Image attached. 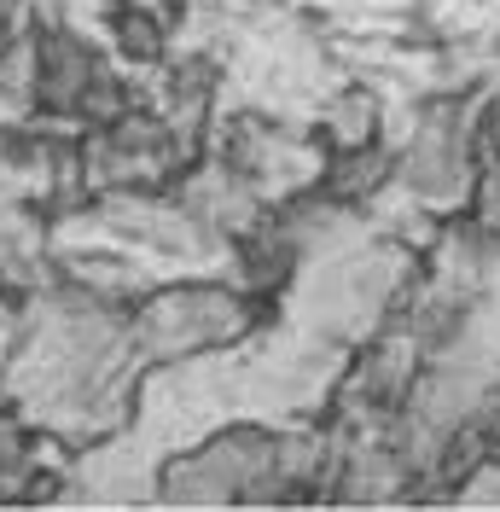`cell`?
I'll use <instances>...</instances> for the list:
<instances>
[{
	"label": "cell",
	"instance_id": "cell-1",
	"mask_svg": "<svg viewBox=\"0 0 500 512\" xmlns=\"http://www.w3.org/2000/svg\"><path fill=\"white\" fill-rule=\"evenodd\" d=\"M274 303L256 297L245 280H216V274H181L157 280L128 303V338L140 367H187V361H216L239 355L268 332Z\"/></svg>",
	"mask_w": 500,
	"mask_h": 512
},
{
	"label": "cell",
	"instance_id": "cell-2",
	"mask_svg": "<svg viewBox=\"0 0 500 512\" xmlns=\"http://www.w3.org/2000/svg\"><path fill=\"white\" fill-rule=\"evenodd\" d=\"M274 454H280V425L221 419L187 448L157 460L152 495L163 507H268L280 501Z\"/></svg>",
	"mask_w": 500,
	"mask_h": 512
}]
</instances>
